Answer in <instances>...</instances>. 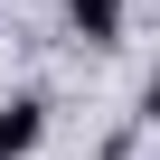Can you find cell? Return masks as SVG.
Here are the masks:
<instances>
[{"label":"cell","instance_id":"6da1fadb","mask_svg":"<svg viewBox=\"0 0 160 160\" xmlns=\"http://www.w3.org/2000/svg\"><path fill=\"white\" fill-rule=\"evenodd\" d=\"M38 132H47V104H38V94L0 104V160H28V151H38Z\"/></svg>","mask_w":160,"mask_h":160},{"label":"cell","instance_id":"7a4b0ae2","mask_svg":"<svg viewBox=\"0 0 160 160\" xmlns=\"http://www.w3.org/2000/svg\"><path fill=\"white\" fill-rule=\"evenodd\" d=\"M66 19L85 28L94 47H113V38H122V0H66Z\"/></svg>","mask_w":160,"mask_h":160}]
</instances>
